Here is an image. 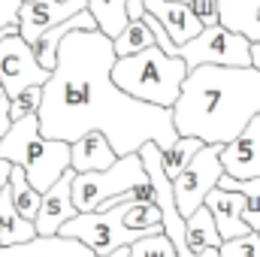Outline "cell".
<instances>
[{
    "mask_svg": "<svg viewBox=\"0 0 260 257\" xmlns=\"http://www.w3.org/2000/svg\"><path fill=\"white\" fill-rule=\"evenodd\" d=\"M115 61V40L103 30L67 34L58 67L43 85L40 133L76 142L91 130H103L118 154H133L151 139L170 148L179 139L173 109L124 94L112 79Z\"/></svg>",
    "mask_w": 260,
    "mask_h": 257,
    "instance_id": "1",
    "label": "cell"
},
{
    "mask_svg": "<svg viewBox=\"0 0 260 257\" xmlns=\"http://www.w3.org/2000/svg\"><path fill=\"white\" fill-rule=\"evenodd\" d=\"M254 115H260L257 67H194L173 106L176 133L197 136L206 145H227Z\"/></svg>",
    "mask_w": 260,
    "mask_h": 257,
    "instance_id": "2",
    "label": "cell"
},
{
    "mask_svg": "<svg viewBox=\"0 0 260 257\" xmlns=\"http://www.w3.org/2000/svg\"><path fill=\"white\" fill-rule=\"evenodd\" d=\"M188 73L191 67L182 55H167L160 46H151L139 55L118 58L112 67V79L124 94L151 106H164V109H173L179 103Z\"/></svg>",
    "mask_w": 260,
    "mask_h": 257,
    "instance_id": "3",
    "label": "cell"
},
{
    "mask_svg": "<svg viewBox=\"0 0 260 257\" xmlns=\"http://www.w3.org/2000/svg\"><path fill=\"white\" fill-rule=\"evenodd\" d=\"M0 157L24 167L30 185L46 194L67 170H73V145L64 139H49L40 133V112L15 121L0 139Z\"/></svg>",
    "mask_w": 260,
    "mask_h": 257,
    "instance_id": "4",
    "label": "cell"
},
{
    "mask_svg": "<svg viewBox=\"0 0 260 257\" xmlns=\"http://www.w3.org/2000/svg\"><path fill=\"white\" fill-rule=\"evenodd\" d=\"M148 170L142 164V154H121L109 170H97V173H76L73 179V203L79 212H97L109 197L133 191L136 185H145Z\"/></svg>",
    "mask_w": 260,
    "mask_h": 257,
    "instance_id": "5",
    "label": "cell"
},
{
    "mask_svg": "<svg viewBox=\"0 0 260 257\" xmlns=\"http://www.w3.org/2000/svg\"><path fill=\"white\" fill-rule=\"evenodd\" d=\"M179 55L188 61V67L221 64V67H254V40L242 30H233L227 24L206 27L200 37L185 43Z\"/></svg>",
    "mask_w": 260,
    "mask_h": 257,
    "instance_id": "6",
    "label": "cell"
},
{
    "mask_svg": "<svg viewBox=\"0 0 260 257\" xmlns=\"http://www.w3.org/2000/svg\"><path fill=\"white\" fill-rule=\"evenodd\" d=\"M61 236L85 242L88 248H94V254H112L124 245H136L148 233L130 230L121 218V206H115L106 212H79L73 221H67L61 227Z\"/></svg>",
    "mask_w": 260,
    "mask_h": 257,
    "instance_id": "7",
    "label": "cell"
},
{
    "mask_svg": "<svg viewBox=\"0 0 260 257\" xmlns=\"http://www.w3.org/2000/svg\"><path fill=\"white\" fill-rule=\"evenodd\" d=\"M224 179V164H221V145H206L194 160L185 167V173L173 182L176 203L182 218H191L200 206H206V197L215 191Z\"/></svg>",
    "mask_w": 260,
    "mask_h": 257,
    "instance_id": "8",
    "label": "cell"
},
{
    "mask_svg": "<svg viewBox=\"0 0 260 257\" xmlns=\"http://www.w3.org/2000/svg\"><path fill=\"white\" fill-rule=\"evenodd\" d=\"M49 79H52V73L37 61L34 46L18 30H9L0 40V82L6 85L12 100L18 94H24L27 88L46 85Z\"/></svg>",
    "mask_w": 260,
    "mask_h": 257,
    "instance_id": "9",
    "label": "cell"
},
{
    "mask_svg": "<svg viewBox=\"0 0 260 257\" xmlns=\"http://www.w3.org/2000/svg\"><path fill=\"white\" fill-rule=\"evenodd\" d=\"M88 0H30L18 9V34L34 46L46 30L58 27L61 21H70L73 15L85 12Z\"/></svg>",
    "mask_w": 260,
    "mask_h": 257,
    "instance_id": "10",
    "label": "cell"
},
{
    "mask_svg": "<svg viewBox=\"0 0 260 257\" xmlns=\"http://www.w3.org/2000/svg\"><path fill=\"white\" fill-rule=\"evenodd\" d=\"M221 164L230 179H239V182L260 179V115H254L251 124L236 139L221 145Z\"/></svg>",
    "mask_w": 260,
    "mask_h": 257,
    "instance_id": "11",
    "label": "cell"
},
{
    "mask_svg": "<svg viewBox=\"0 0 260 257\" xmlns=\"http://www.w3.org/2000/svg\"><path fill=\"white\" fill-rule=\"evenodd\" d=\"M73 179H76V170H67L64 176L43 194V209H40V218H37V233L40 236H58L67 221H73L79 215V209L73 203Z\"/></svg>",
    "mask_w": 260,
    "mask_h": 257,
    "instance_id": "12",
    "label": "cell"
},
{
    "mask_svg": "<svg viewBox=\"0 0 260 257\" xmlns=\"http://www.w3.org/2000/svg\"><path fill=\"white\" fill-rule=\"evenodd\" d=\"M145 12H151L167 27V34L173 37L176 46L191 43L194 37H200L206 30L200 24V18L194 15L191 3H185V0H145Z\"/></svg>",
    "mask_w": 260,
    "mask_h": 257,
    "instance_id": "13",
    "label": "cell"
},
{
    "mask_svg": "<svg viewBox=\"0 0 260 257\" xmlns=\"http://www.w3.org/2000/svg\"><path fill=\"white\" fill-rule=\"evenodd\" d=\"M206 206H209V212L215 215L224 242H227V239H236V236H245V233H254V230L245 224V194L215 188V191L206 197Z\"/></svg>",
    "mask_w": 260,
    "mask_h": 257,
    "instance_id": "14",
    "label": "cell"
},
{
    "mask_svg": "<svg viewBox=\"0 0 260 257\" xmlns=\"http://www.w3.org/2000/svg\"><path fill=\"white\" fill-rule=\"evenodd\" d=\"M0 257H97V254L85 242L58 233V236H37V239L18 242V245H3Z\"/></svg>",
    "mask_w": 260,
    "mask_h": 257,
    "instance_id": "15",
    "label": "cell"
},
{
    "mask_svg": "<svg viewBox=\"0 0 260 257\" xmlns=\"http://www.w3.org/2000/svg\"><path fill=\"white\" fill-rule=\"evenodd\" d=\"M70 145H73V170H76V173L109 170V167L121 157L103 130H91V133H85L82 139H76V142H70Z\"/></svg>",
    "mask_w": 260,
    "mask_h": 257,
    "instance_id": "16",
    "label": "cell"
},
{
    "mask_svg": "<svg viewBox=\"0 0 260 257\" xmlns=\"http://www.w3.org/2000/svg\"><path fill=\"white\" fill-rule=\"evenodd\" d=\"M37 236H40L37 224L27 221L18 212V206L12 200V188H6L0 194V242L3 245H18V242H30Z\"/></svg>",
    "mask_w": 260,
    "mask_h": 257,
    "instance_id": "17",
    "label": "cell"
},
{
    "mask_svg": "<svg viewBox=\"0 0 260 257\" xmlns=\"http://www.w3.org/2000/svg\"><path fill=\"white\" fill-rule=\"evenodd\" d=\"M185 236H188V248L194 254L206 251V248H221L224 245V236H221L218 221L209 212V206H200L191 218H185Z\"/></svg>",
    "mask_w": 260,
    "mask_h": 257,
    "instance_id": "18",
    "label": "cell"
},
{
    "mask_svg": "<svg viewBox=\"0 0 260 257\" xmlns=\"http://www.w3.org/2000/svg\"><path fill=\"white\" fill-rule=\"evenodd\" d=\"M88 9L94 12L97 27H100L106 37H112V40L130 24L127 0H88Z\"/></svg>",
    "mask_w": 260,
    "mask_h": 257,
    "instance_id": "19",
    "label": "cell"
},
{
    "mask_svg": "<svg viewBox=\"0 0 260 257\" xmlns=\"http://www.w3.org/2000/svg\"><path fill=\"white\" fill-rule=\"evenodd\" d=\"M9 188H12V200H15L18 212H21L27 221H34V224H37V218H40V209H43V194L30 185V179H27L24 167H18V164L12 167Z\"/></svg>",
    "mask_w": 260,
    "mask_h": 257,
    "instance_id": "20",
    "label": "cell"
},
{
    "mask_svg": "<svg viewBox=\"0 0 260 257\" xmlns=\"http://www.w3.org/2000/svg\"><path fill=\"white\" fill-rule=\"evenodd\" d=\"M203 148H206L203 139H197V136H179L170 148H164V170H167V176L176 182L185 173V167L194 160Z\"/></svg>",
    "mask_w": 260,
    "mask_h": 257,
    "instance_id": "21",
    "label": "cell"
},
{
    "mask_svg": "<svg viewBox=\"0 0 260 257\" xmlns=\"http://www.w3.org/2000/svg\"><path fill=\"white\" fill-rule=\"evenodd\" d=\"M151 46H157V40H154L151 27L145 24V18H130V24L115 37V55H118V58L139 55V52H145V49H151Z\"/></svg>",
    "mask_w": 260,
    "mask_h": 257,
    "instance_id": "22",
    "label": "cell"
},
{
    "mask_svg": "<svg viewBox=\"0 0 260 257\" xmlns=\"http://www.w3.org/2000/svg\"><path fill=\"white\" fill-rule=\"evenodd\" d=\"M218 188L245 194V224H248L251 230H260V179L239 182V179H230V176L224 173V179H221Z\"/></svg>",
    "mask_w": 260,
    "mask_h": 257,
    "instance_id": "23",
    "label": "cell"
},
{
    "mask_svg": "<svg viewBox=\"0 0 260 257\" xmlns=\"http://www.w3.org/2000/svg\"><path fill=\"white\" fill-rule=\"evenodd\" d=\"M130 257H179L173 239L167 233H157V236H145L139 239L133 248H130Z\"/></svg>",
    "mask_w": 260,
    "mask_h": 257,
    "instance_id": "24",
    "label": "cell"
},
{
    "mask_svg": "<svg viewBox=\"0 0 260 257\" xmlns=\"http://www.w3.org/2000/svg\"><path fill=\"white\" fill-rule=\"evenodd\" d=\"M221 257H260V233H245L236 239H227L221 248Z\"/></svg>",
    "mask_w": 260,
    "mask_h": 257,
    "instance_id": "25",
    "label": "cell"
},
{
    "mask_svg": "<svg viewBox=\"0 0 260 257\" xmlns=\"http://www.w3.org/2000/svg\"><path fill=\"white\" fill-rule=\"evenodd\" d=\"M40 106H43V85L27 88L24 94H18V97L12 100V124H15V121H21L24 115L40 112Z\"/></svg>",
    "mask_w": 260,
    "mask_h": 257,
    "instance_id": "26",
    "label": "cell"
},
{
    "mask_svg": "<svg viewBox=\"0 0 260 257\" xmlns=\"http://www.w3.org/2000/svg\"><path fill=\"white\" fill-rule=\"evenodd\" d=\"M188 3H191V9H194V15L200 18L203 27L224 24V6H221V0H188Z\"/></svg>",
    "mask_w": 260,
    "mask_h": 257,
    "instance_id": "27",
    "label": "cell"
},
{
    "mask_svg": "<svg viewBox=\"0 0 260 257\" xmlns=\"http://www.w3.org/2000/svg\"><path fill=\"white\" fill-rule=\"evenodd\" d=\"M170 239H173V245H176L179 257H221V251H218V248H206V251L194 254V251L188 248V236H185V230H182V233H173Z\"/></svg>",
    "mask_w": 260,
    "mask_h": 257,
    "instance_id": "28",
    "label": "cell"
},
{
    "mask_svg": "<svg viewBox=\"0 0 260 257\" xmlns=\"http://www.w3.org/2000/svg\"><path fill=\"white\" fill-rule=\"evenodd\" d=\"M12 167H15V164H9V160H3V157H0V194L9 188V179H12Z\"/></svg>",
    "mask_w": 260,
    "mask_h": 257,
    "instance_id": "29",
    "label": "cell"
},
{
    "mask_svg": "<svg viewBox=\"0 0 260 257\" xmlns=\"http://www.w3.org/2000/svg\"><path fill=\"white\" fill-rule=\"evenodd\" d=\"M130 248H133V245H124V248H118V251H112V254H97V257H130Z\"/></svg>",
    "mask_w": 260,
    "mask_h": 257,
    "instance_id": "30",
    "label": "cell"
},
{
    "mask_svg": "<svg viewBox=\"0 0 260 257\" xmlns=\"http://www.w3.org/2000/svg\"><path fill=\"white\" fill-rule=\"evenodd\" d=\"M254 67H257V70H260V40H257V43H254Z\"/></svg>",
    "mask_w": 260,
    "mask_h": 257,
    "instance_id": "31",
    "label": "cell"
},
{
    "mask_svg": "<svg viewBox=\"0 0 260 257\" xmlns=\"http://www.w3.org/2000/svg\"><path fill=\"white\" fill-rule=\"evenodd\" d=\"M21 3H30V0H21Z\"/></svg>",
    "mask_w": 260,
    "mask_h": 257,
    "instance_id": "32",
    "label": "cell"
},
{
    "mask_svg": "<svg viewBox=\"0 0 260 257\" xmlns=\"http://www.w3.org/2000/svg\"><path fill=\"white\" fill-rule=\"evenodd\" d=\"M0 248H3V242H0Z\"/></svg>",
    "mask_w": 260,
    "mask_h": 257,
    "instance_id": "33",
    "label": "cell"
},
{
    "mask_svg": "<svg viewBox=\"0 0 260 257\" xmlns=\"http://www.w3.org/2000/svg\"><path fill=\"white\" fill-rule=\"evenodd\" d=\"M257 233H260V230H257Z\"/></svg>",
    "mask_w": 260,
    "mask_h": 257,
    "instance_id": "34",
    "label": "cell"
}]
</instances>
